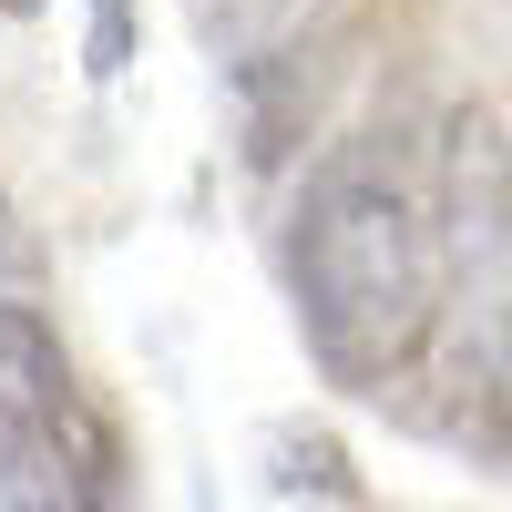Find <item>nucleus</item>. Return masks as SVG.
<instances>
[{"label":"nucleus","mask_w":512,"mask_h":512,"mask_svg":"<svg viewBox=\"0 0 512 512\" xmlns=\"http://www.w3.org/2000/svg\"><path fill=\"white\" fill-rule=\"evenodd\" d=\"M287 308L308 359L390 400L441 318V113H379L338 134L287 205Z\"/></svg>","instance_id":"f257e3e1"},{"label":"nucleus","mask_w":512,"mask_h":512,"mask_svg":"<svg viewBox=\"0 0 512 512\" xmlns=\"http://www.w3.org/2000/svg\"><path fill=\"white\" fill-rule=\"evenodd\" d=\"M390 400L482 461L512 451V144L492 113H441V318Z\"/></svg>","instance_id":"f03ea898"},{"label":"nucleus","mask_w":512,"mask_h":512,"mask_svg":"<svg viewBox=\"0 0 512 512\" xmlns=\"http://www.w3.org/2000/svg\"><path fill=\"white\" fill-rule=\"evenodd\" d=\"M41 287V246H31V226L11 216V195H0V297H31Z\"/></svg>","instance_id":"7ed1b4c3"},{"label":"nucleus","mask_w":512,"mask_h":512,"mask_svg":"<svg viewBox=\"0 0 512 512\" xmlns=\"http://www.w3.org/2000/svg\"><path fill=\"white\" fill-rule=\"evenodd\" d=\"M287 482H318V492H359L349 472H338V451H328V441H297V461H287Z\"/></svg>","instance_id":"20e7f679"},{"label":"nucleus","mask_w":512,"mask_h":512,"mask_svg":"<svg viewBox=\"0 0 512 512\" xmlns=\"http://www.w3.org/2000/svg\"><path fill=\"white\" fill-rule=\"evenodd\" d=\"M123 52H134V41H123V0H103L93 11V72H123Z\"/></svg>","instance_id":"39448f33"}]
</instances>
